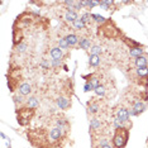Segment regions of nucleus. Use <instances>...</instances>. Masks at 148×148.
I'll use <instances>...</instances> for the list:
<instances>
[{
    "instance_id": "1",
    "label": "nucleus",
    "mask_w": 148,
    "mask_h": 148,
    "mask_svg": "<svg viewBox=\"0 0 148 148\" xmlns=\"http://www.w3.org/2000/svg\"><path fill=\"white\" fill-rule=\"evenodd\" d=\"M128 139H129V129L125 127L120 128V129H115L113 136V147L114 148H124L128 143Z\"/></svg>"
},
{
    "instance_id": "2",
    "label": "nucleus",
    "mask_w": 148,
    "mask_h": 148,
    "mask_svg": "<svg viewBox=\"0 0 148 148\" xmlns=\"http://www.w3.org/2000/svg\"><path fill=\"white\" fill-rule=\"evenodd\" d=\"M33 114H34V110L29 109V108H27V106L18 109V112H16V115H18V123L21 124V125H27L33 118Z\"/></svg>"
},
{
    "instance_id": "3",
    "label": "nucleus",
    "mask_w": 148,
    "mask_h": 148,
    "mask_svg": "<svg viewBox=\"0 0 148 148\" xmlns=\"http://www.w3.org/2000/svg\"><path fill=\"white\" fill-rule=\"evenodd\" d=\"M66 132L67 130L65 129H61V128H57V127H53L48 130V139H49V143L52 144H57L60 140H62L63 138L66 137Z\"/></svg>"
},
{
    "instance_id": "4",
    "label": "nucleus",
    "mask_w": 148,
    "mask_h": 148,
    "mask_svg": "<svg viewBox=\"0 0 148 148\" xmlns=\"http://www.w3.org/2000/svg\"><path fill=\"white\" fill-rule=\"evenodd\" d=\"M146 110V103L142 100H136L133 104V108L129 110V115L130 116H137L140 113H143Z\"/></svg>"
},
{
    "instance_id": "5",
    "label": "nucleus",
    "mask_w": 148,
    "mask_h": 148,
    "mask_svg": "<svg viewBox=\"0 0 148 148\" xmlns=\"http://www.w3.org/2000/svg\"><path fill=\"white\" fill-rule=\"evenodd\" d=\"M129 110L127 109V108H118L116 109V112H115V119L116 120H119L120 123H123V124H125L129 122Z\"/></svg>"
},
{
    "instance_id": "6",
    "label": "nucleus",
    "mask_w": 148,
    "mask_h": 148,
    "mask_svg": "<svg viewBox=\"0 0 148 148\" xmlns=\"http://www.w3.org/2000/svg\"><path fill=\"white\" fill-rule=\"evenodd\" d=\"M103 128V120L99 119V118H92L90 120V129H91L92 133H99Z\"/></svg>"
},
{
    "instance_id": "7",
    "label": "nucleus",
    "mask_w": 148,
    "mask_h": 148,
    "mask_svg": "<svg viewBox=\"0 0 148 148\" xmlns=\"http://www.w3.org/2000/svg\"><path fill=\"white\" fill-rule=\"evenodd\" d=\"M56 104L61 110H66V109H69V108L71 106V100H70L69 97L60 96L58 99L56 100Z\"/></svg>"
},
{
    "instance_id": "8",
    "label": "nucleus",
    "mask_w": 148,
    "mask_h": 148,
    "mask_svg": "<svg viewBox=\"0 0 148 148\" xmlns=\"http://www.w3.org/2000/svg\"><path fill=\"white\" fill-rule=\"evenodd\" d=\"M49 55H51L52 60H56V61H61L63 57V49H61L60 47H53L49 51Z\"/></svg>"
},
{
    "instance_id": "9",
    "label": "nucleus",
    "mask_w": 148,
    "mask_h": 148,
    "mask_svg": "<svg viewBox=\"0 0 148 148\" xmlns=\"http://www.w3.org/2000/svg\"><path fill=\"white\" fill-rule=\"evenodd\" d=\"M18 91L21 95L23 96H27V95H29V94L32 92V85L29 82H23L21 86L18 87Z\"/></svg>"
},
{
    "instance_id": "10",
    "label": "nucleus",
    "mask_w": 148,
    "mask_h": 148,
    "mask_svg": "<svg viewBox=\"0 0 148 148\" xmlns=\"http://www.w3.org/2000/svg\"><path fill=\"white\" fill-rule=\"evenodd\" d=\"M55 124L57 128H61V129H65L67 130L69 128V122H67L66 118H62V116H57L56 120H55Z\"/></svg>"
},
{
    "instance_id": "11",
    "label": "nucleus",
    "mask_w": 148,
    "mask_h": 148,
    "mask_svg": "<svg viewBox=\"0 0 148 148\" xmlns=\"http://www.w3.org/2000/svg\"><path fill=\"white\" fill-rule=\"evenodd\" d=\"M100 110V104L96 103V101H91L87 104V112L89 114H91V115H95L96 113H99Z\"/></svg>"
},
{
    "instance_id": "12",
    "label": "nucleus",
    "mask_w": 148,
    "mask_h": 148,
    "mask_svg": "<svg viewBox=\"0 0 148 148\" xmlns=\"http://www.w3.org/2000/svg\"><path fill=\"white\" fill-rule=\"evenodd\" d=\"M134 65L137 66V69H139V67H147L148 66V57L147 56L137 57V58L134 60Z\"/></svg>"
},
{
    "instance_id": "13",
    "label": "nucleus",
    "mask_w": 148,
    "mask_h": 148,
    "mask_svg": "<svg viewBox=\"0 0 148 148\" xmlns=\"http://www.w3.org/2000/svg\"><path fill=\"white\" fill-rule=\"evenodd\" d=\"M39 105V100L37 99L36 96H29V99H27L25 101V106L29 108V109H36Z\"/></svg>"
},
{
    "instance_id": "14",
    "label": "nucleus",
    "mask_w": 148,
    "mask_h": 148,
    "mask_svg": "<svg viewBox=\"0 0 148 148\" xmlns=\"http://www.w3.org/2000/svg\"><path fill=\"white\" fill-rule=\"evenodd\" d=\"M63 18H65L66 22L73 23L77 18H79V16H77V13H76V12H73V10H66L65 15H63Z\"/></svg>"
},
{
    "instance_id": "15",
    "label": "nucleus",
    "mask_w": 148,
    "mask_h": 148,
    "mask_svg": "<svg viewBox=\"0 0 148 148\" xmlns=\"http://www.w3.org/2000/svg\"><path fill=\"white\" fill-rule=\"evenodd\" d=\"M143 53H144L143 47H134V48H130L129 49V56L130 57H134V58L143 56Z\"/></svg>"
},
{
    "instance_id": "16",
    "label": "nucleus",
    "mask_w": 148,
    "mask_h": 148,
    "mask_svg": "<svg viewBox=\"0 0 148 148\" xmlns=\"http://www.w3.org/2000/svg\"><path fill=\"white\" fill-rule=\"evenodd\" d=\"M79 45L81 47L82 49H89L91 48V41H90L89 38H86V37H81V38L79 39Z\"/></svg>"
},
{
    "instance_id": "17",
    "label": "nucleus",
    "mask_w": 148,
    "mask_h": 148,
    "mask_svg": "<svg viewBox=\"0 0 148 148\" xmlns=\"http://www.w3.org/2000/svg\"><path fill=\"white\" fill-rule=\"evenodd\" d=\"M72 25H73V28H75L76 31H82V29L86 28V23L82 21L81 16H80V18H77L76 21L72 23Z\"/></svg>"
},
{
    "instance_id": "18",
    "label": "nucleus",
    "mask_w": 148,
    "mask_h": 148,
    "mask_svg": "<svg viewBox=\"0 0 148 148\" xmlns=\"http://www.w3.org/2000/svg\"><path fill=\"white\" fill-rule=\"evenodd\" d=\"M65 38H66V41H67V43H69V46H70V47L76 46L77 43H79V39H80L76 34H67Z\"/></svg>"
},
{
    "instance_id": "19",
    "label": "nucleus",
    "mask_w": 148,
    "mask_h": 148,
    "mask_svg": "<svg viewBox=\"0 0 148 148\" xmlns=\"http://www.w3.org/2000/svg\"><path fill=\"white\" fill-rule=\"evenodd\" d=\"M89 65L91 67H97L100 65V56H96V55H90V58H89Z\"/></svg>"
},
{
    "instance_id": "20",
    "label": "nucleus",
    "mask_w": 148,
    "mask_h": 148,
    "mask_svg": "<svg viewBox=\"0 0 148 148\" xmlns=\"http://www.w3.org/2000/svg\"><path fill=\"white\" fill-rule=\"evenodd\" d=\"M87 81H90V84H91L92 87H94V90H95L96 87L100 86V79H99V77H97L96 75H90Z\"/></svg>"
},
{
    "instance_id": "21",
    "label": "nucleus",
    "mask_w": 148,
    "mask_h": 148,
    "mask_svg": "<svg viewBox=\"0 0 148 148\" xmlns=\"http://www.w3.org/2000/svg\"><path fill=\"white\" fill-rule=\"evenodd\" d=\"M137 76L139 77H147L148 76V66L147 67H139V69L136 70Z\"/></svg>"
},
{
    "instance_id": "22",
    "label": "nucleus",
    "mask_w": 148,
    "mask_h": 148,
    "mask_svg": "<svg viewBox=\"0 0 148 148\" xmlns=\"http://www.w3.org/2000/svg\"><path fill=\"white\" fill-rule=\"evenodd\" d=\"M27 43H23V42H21L19 45H16L15 46V52L16 53H24L25 51H27Z\"/></svg>"
},
{
    "instance_id": "23",
    "label": "nucleus",
    "mask_w": 148,
    "mask_h": 148,
    "mask_svg": "<svg viewBox=\"0 0 148 148\" xmlns=\"http://www.w3.org/2000/svg\"><path fill=\"white\" fill-rule=\"evenodd\" d=\"M94 91H95L96 95H97V96H100V97H104V96H105V94H106L105 86H103V85H100L99 87H96V89L94 90Z\"/></svg>"
},
{
    "instance_id": "24",
    "label": "nucleus",
    "mask_w": 148,
    "mask_h": 148,
    "mask_svg": "<svg viewBox=\"0 0 148 148\" xmlns=\"http://www.w3.org/2000/svg\"><path fill=\"white\" fill-rule=\"evenodd\" d=\"M113 4H114V3H113V1H109V0H101V1L99 3V5L103 6L104 10H109L110 6H112Z\"/></svg>"
},
{
    "instance_id": "25",
    "label": "nucleus",
    "mask_w": 148,
    "mask_h": 148,
    "mask_svg": "<svg viewBox=\"0 0 148 148\" xmlns=\"http://www.w3.org/2000/svg\"><path fill=\"white\" fill-rule=\"evenodd\" d=\"M92 21H95L96 23H99V24H104V23L106 22V19L100 14H92Z\"/></svg>"
},
{
    "instance_id": "26",
    "label": "nucleus",
    "mask_w": 148,
    "mask_h": 148,
    "mask_svg": "<svg viewBox=\"0 0 148 148\" xmlns=\"http://www.w3.org/2000/svg\"><path fill=\"white\" fill-rule=\"evenodd\" d=\"M97 146H99L100 148L104 147V146H109V139H108L106 137H101L97 139Z\"/></svg>"
},
{
    "instance_id": "27",
    "label": "nucleus",
    "mask_w": 148,
    "mask_h": 148,
    "mask_svg": "<svg viewBox=\"0 0 148 148\" xmlns=\"http://www.w3.org/2000/svg\"><path fill=\"white\" fill-rule=\"evenodd\" d=\"M90 52H91V55H96V56H99L100 53L103 52V48L100 46H92L91 48H90Z\"/></svg>"
},
{
    "instance_id": "28",
    "label": "nucleus",
    "mask_w": 148,
    "mask_h": 148,
    "mask_svg": "<svg viewBox=\"0 0 148 148\" xmlns=\"http://www.w3.org/2000/svg\"><path fill=\"white\" fill-rule=\"evenodd\" d=\"M58 47L61 49H67L69 48V43H67V41H66V38H60L58 39Z\"/></svg>"
},
{
    "instance_id": "29",
    "label": "nucleus",
    "mask_w": 148,
    "mask_h": 148,
    "mask_svg": "<svg viewBox=\"0 0 148 148\" xmlns=\"http://www.w3.org/2000/svg\"><path fill=\"white\" fill-rule=\"evenodd\" d=\"M81 18H82V21L85 23H90L92 21V14H90L89 12H86V13H84V14H82Z\"/></svg>"
},
{
    "instance_id": "30",
    "label": "nucleus",
    "mask_w": 148,
    "mask_h": 148,
    "mask_svg": "<svg viewBox=\"0 0 148 148\" xmlns=\"http://www.w3.org/2000/svg\"><path fill=\"white\" fill-rule=\"evenodd\" d=\"M100 1H94V0H87V1H84V6H87V8H94V6L99 5Z\"/></svg>"
},
{
    "instance_id": "31",
    "label": "nucleus",
    "mask_w": 148,
    "mask_h": 148,
    "mask_svg": "<svg viewBox=\"0 0 148 148\" xmlns=\"http://www.w3.org/2000/svg\"><path fill=\"white\" fill-rule=\"evenodd\" d=\"M39 66H41L42 69H45V70H48V69H49V66H51V63L47 61V60H42L41 63H39Z\"/></svg>"
},
{
    "instance_id": "32",
    "label": "nucleus",
    "mask_w": 148,
    "mask_h": 148,
    "mask_svg": "<svg viewBox=\"0 0 148 148\" xmlns=\"http://www.w3.org/2000/svg\"><path fill=\"white\" fill-rule=\"evenodd\" d=\"M91 90H94L92 85L90 84V81H86L85 86H84V91H85V92H89V91H91Z\"/></svg>"
},
{
    "instance_id": "33",
    "label": "nucleus",
    "mask_w": 148,
    "mask_h": 148,
    "mask_svg": "<svg viewBox=\"0 0 148 148\" xmlns=\"http://www.w3.org/2000/svg\"><path fill=\"white\" fill-rule=\"evenodd\" d=\"M113 124H114V128L115 129H120V128H123L124 125H123V123H120L119 120H116V119H114L113 120Z\"/></svg>"
},
{
    "instance_id": "34",
    "label": "nucleus",
    "mask_w": 148,
    "mask_h": 148,
    "mask_svg": "<svg viewBox=\"0 0 148 148\" xmlns=\"http://www.w3.org/2000/svg\"><path fill=\"white\" fill-rule=\"evenodd\" d=\"M14 103L15 104H22L23 103V95H21V94H19V95H15L14 96Z\"/></svg>"
},
{
    "instance_id": "35",
    "label": "nucleus",
    "mask_w": 148,
    "mask_h": 148,
    "mask_svg": "<svg viewBox=\"0 0 148 148\" xmlns=\"http://www.w3.org/2000/svg\"><path fill=\"white\" fill-rule=\"evenodd\" d=\"M51 66H52V67H60V66H61V61H56V60H51Z\"/></svg>"
},
{
    "instance_id": "36",
    "label": "nucleus",
    "mask_w": 148,
    "mask_h": 148,
    "mask_svg": "<svg viewBox=\"0 0 148 148\" xmlns=\"http://www.w3.org/2000/svg\"><path fill=\"white\" fill-rule=\"evenodd\" d=\"M101 148H114L113 146H110V144H109V146H104V147H101Z\"/></svg>"
},
{
    "instance_id": "37",
    "label": "nucleus",
    "mask_w": 148,
    "mask_h": 148,
    "mask_svg": "<svg viewBox=\"0 0 148 148\" xmlns=\"http://www.w3.org/2000/svg\"><path fill=\"white\" fill-rule=\"evenodd\" d=\"M9 148H10V147H9Z\"/></svg>"
}]
</instances>
